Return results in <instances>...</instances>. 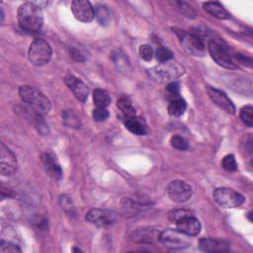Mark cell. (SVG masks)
Returning a JSON list of instances; mask_svg holds the SVG:
<instances>
[{
  "label": "cell",
  "mask_w": 253,
  "mask_h": 253,
  "mask_svg": "<svg viewBox=\"0 0 253 253\" xmlns=\"http://www.w3.org/2000/svg\"><path fill=\"white\" fill-rule=\"evenodd\" d=\"M18 21L23 30L30 33L39 32L43 23L41 7L35 2L23 3L18 9Z\"/></svg>",
  "instance_id": "1"
},
{
  "label": "cell",
  "mask_w": 253,
  "mask_h": 253,
  "mask_svg": "<svg viewBox=\"0 0 253 253\" xmlns=\"http://www.w3.org/2000/svg\"><path fill=\"white\" fill-rule=\"evenodd\" d=\"M19 95L23 102L40 115H45L50 111L51 105L49 100L37 88L29 85H23L19 89Z\"/></svg>",
  "instance_id": "2"
},
{
  "label": "cell",
  "mask_w": 253,
  "mask_h": 253,
  "mask_svg": "<svg viewBox=\"0 0 253 253\" xmlns=\"http://www.w3.org/2000/svg\"><path fill=\"white\" fill-rule=\"evenodd\" d=\"M147 72L151 79L162 83L180 77L184 73V67L176 61L168 60L151 67Z\"/></svg>",
  "instance_id": "3"
},
{
  "label": "cell",
  "mask_w": 253,
  "mask_h": 253,
  "mask_svg": "<svg viewBox=\"0 0 253 253\" xmlns=\"http://www.w3.org/2000/svg\"><path fill=\"white\" fill-rule=\"evenodd\" d=\"M208 48L212 59L220 66L227 69L237 68V65L233 59V56L225 44H223L217 40L211 39L209 41Z\"/></svg>",
  "instance_id": "4"
},
{
  "label": "cell",
  "mask_w": 253,
  "mask_h": 253,
  "mask_svg": "<svg viewBox=\"0 0 253 253\" xmlns=\"http://www.w3.org/2000/svg\"><path fill=\"white\" fill-rule=\"evenodd\" d=\"M51 47L48 42L43 40H35L29 47L28 56L30 61L37 66H42L47 63L51 58Z\"/></svg>",
  "instance_id": "5"
},
{
  "label": "cell",
  "mask_w": 253,
  "mask_h": 253,
  "mask_svg": "<svg viewBox=\"0 0 253 253\" xmlns=\"http://www.w3.org/2000/svg\"><path fill=\"white\" fill-rule=\"evenodd\" d=\"M212 197L214 201L223 208H236L244 203V197L240 193L225 187L215 189L212 193Z\"/></svg>",
  "instance_id": "6"
},
{
  "label": "cell",
  "mask_w": 253,
  "mask_h": 253,
  "mask_svg": "<svg viewBox=\"0 0 253 253\" xmlns=\"http://www.w3.org/2000/svg\"><path fill=\"white\" fill-rule=\"evenodd\" d=\"M160 242H162L164 246L175 250L184 249L191 245L189 235L179 231L178 229L170 228L161 231Z\"/></svg>",
  "instance_id": "7"
},
{
  "label": "cell",
  "mask_w": 253,
  "mask_h": 253,
  "mask_svg": "<svg viewBox=\"0 0 253 253\" xmlns=\"http://www.w3.org/2000/svg\"><path fill=\"white\" fill-rule=\"evenodd\" d=\"M175 31H177L176 34L185 50H187L189 53L195 56H203L205 54V44L199 37L192 34H187L183 31H178L176 29Z\"/></svg>",
  "instance_id": "8"
},
{
  "label": "cell",
  "mask_w": 253,
  "mask_h": 253,
  "mask_svg": "<svg viewBox=\"0 0 253 253\" xmlns=\"http://www.w3.org/2000/svg\"><path fill=\"white\" fill-rule=\"evenodd\" d=\"M166 191L170 200L175 203H185L189 201L192 196V187L181 180L171 181Z\"/></svg>",
  "instance_id": "9"
},
{
  "label": "cell",
  "mask_w": 253,
  "mask_h": 253,
  "mask_svg": "<svg viewBox=\"0 0 253 253\" xmlns=\"http://www.w3.org/2000/svg\"><path fill=\"white\" fill-rule=\"evenodd\" d=\"M161 231L153 226H142L130 233V240L137 244H154L160 241Z\"/></svg>",
  "instance_id": "10"
},
{
  "label": "cell",
  "mask_w": 253,
  "mask_h": 253,
  "mask_svg": "<svg viewBox=\"0 0 253 253\" xmlns=\"http://www.w3.org/2000/svg\"><path fill=\"white\" fill-rule=\"evenodd\" d=\"M17 169V159L13 151L4 143L0 145V172L3 176L14 174Z\"/></svg>",
  "instance_id": "11"
},
{
  "label": "cell",
  "mask_w": 253,
  "mask_h": 253,
  "mask_svg": "<svg viewBox=\"0 0 253 253\" xmlns=\"http://www.w3.org/2000/svg\"><path fill=\"white\" fill-rule=\"evenodd\" d=\"M71 11L77 20L84 23L91 22L95 17L94 8L89 1L74 0L71 3Z\"/></svg>",
  "instance_id": "12"
},
{
  "label": "cell",
  "mask_w": 253,
  "mask_h": 253,
  "mask_svg": "<svg viewBox=\"0 0 253 253\" xmlns=\"http://www.w3.org/2000/svg\"><path fill=\"white\" fill-rule=\"evenodd\" d=\"M207 92H208V95L211 98V100L216 106H218L220 109H222L223 111H225L228 114H234L235 107H234L233 103L231 102V100L227 97V95L223 91L213 88V87H208Z\"/></svg>",
  "instance_id": "13"
},
{
  "label": "cell",
  "mask_w": 253,
  "mask_h": 253,
  "mask_svg": "<svg viewBox=\"0 0 253 253\" xmlns=\"http://www.w3.org/2000/svg\"><path fill=\"white\" fill-rule=\"evenodd\" d=\"M86 220L97 226H106L115 221V214L108 211L92 209L86 213Z\"/></svg>",
  "instance_id": "14"
},
{
  "label": "cell",
  "mask_w": 253,
  "mask_h": 253,
  "mask_svg": "<svg viewBox=\"0 0 253 253\" xmlns=\"http://www.w3.org/2000/svg\"><path fill=\"white\" fill-rule=\"evenodd\" d=\"M64 82L79 101L84 102L87 99L89 90L87 85L82 80L72 74H67L64 77Z\"/></svg>",
  "instance_id": "15"
},
{
  "label": "cell",
  "mask_w": 253,
  "mask_h": 253,
  "mask_svg": "<svg viewBox=\"0 0 253 253\" xmlns=\"http://www.w3.org/2000/svg\"><path fill=\"white\" fill-rule=\"evenodd\" d=\"M175 224L179 231L189 236H196L201 231V223L199 219L194 216L193 213L181 218Z\"/></svg>",
  "instance_id": "16"
},
{
  "label": "cell",
  "mask_w": 253,
  "mask_h": 253,
  "mask_svg": "<svg viewBox=\"0 0 253 253\" xmlns=\"http://www.w3.org/2000/svg\"><path fill=\"white\" fill-rule=\"evenodd\" d=\"M200 248L206 252H221L229 250V243L215 238H202Z\"/></svg>",
  "instance_id": "17"
},
{
  "label": "cell",
  "mask_w": 253,
  "mask_h": 253,
  "mask_svg": "<svg viewBox=\"0 0 253 253\" xmlns=\"http://www.w3.org/2000/svg\"><path fill=\"white\" fill-rule=\"evenodd\" d=\"M42 160L46 172L53 176L55 179H60L62 177V170L56 160V157L49 152H45L42 156Z\"/></svg>",
  "instance_id": "18"
},
{
  "label": "cell",
  "mask_w": 253,
  "mask_h": 253,
  "mask_svg": "<svg viewBox=\"0 0 253 253\" xmlns=\"http://www.w3.org/2000/svg\"><path fill=\"white\" fill-rule=\"evenodd\" d=\"M122 211L123 212L129 216V215H134L136 214L142 208L146 206V203L143 201H138L134 200L131 198H125L122 200Z\"/></svg>",
  "instance_id": "19"
},
{
  "label": "cell",
  "mask_w": 253,
  "mask_h": 253,
  "mask_svg": "<svg viewBox=\"0 0 253 253\" xmlns=\"http://www.w3.org/2000/svg\"><path fill=\"white\" fill-rule=\"evenodd\" d=\"M203 6L208 13H210L211 15H212L217 19L226 20L230 18V14L218 2H206L204 3Z\"/></svg>",
  "instance_id": "20"
},
{
  "label": "cell",
  "mask_w": 253,
  "mask_h": 253,
  "mask_svg": "<svg viewBox=\"0 0 253 253\" xmlns=\"http://www.w3.org/2000/svg\"><path fill=\"white\" fill-rule=\"evenodd\" d=\"M125 125H126V127L130 132H132L136 135H142L145 133V126L142 124V122L138 118H136V116L130 117V118H126Z\"/></svg>",
  "instance_id": "21"
},
{
  "label": "cell",
  "mask_w": 253,
  "mask_h": 253,
  "mask_svg": "<svg viewBox=\"0 0 253 253\" xmlns=\"http://www.w3.org/2000/svg\"><path fill=\"white\" fill-rule=\"evenodd\" d=\"M117 106L122 111V113L126 118H130L135 116V110L128 97L121 96L117 101Z\"/></svg>",
  "instance_id": "22"
},
{
  "label": "cell",
  "mask_w": 253,
  "mask_h": 253,
  "mask_svg": "<svg viewBox=\"0 0 253 253\" xmlns=\"http://www.w3.org/2000/svg\"><path fill=\"white\" fill-rule=\"evenodd\" d=\"M187 104L185 100L182 98H177L174 100H171L169 106H168V112L173 117H180L184 114L186 111Z\"/></svg>",
  "instance_id": "23"
},
{
  "label": "cell",
  "mask_w": 253,
  "mask_h": 253,
  "mask_svg": "<svg viewBox=\"0 0 253 253\" xmlns=\"http://www.w3.org/2000/svg\"><path fill=\"white\" fill-rule=\"evenodd\" d=\"M93 100L97 107L106 108L111 103V98L107 91L103 89H95L93 92Z\"/></svg>",
  "instance_id": "24"
},
{
  "label": "cell",
  "mask_w": 253,
  "mask_h": 253,
  "mask_svg": "<svg viewBox=\"0 0 253 253\" xmlns=\"http://www.w3.org/2000/svg\"><path fill=\"white\" fill-rule=\"evenodd\" d=\"M94 15L97 19V21L101 24V25H108L111 21V14L110 11L108 10V8L104 5H97L94 8Z\"/></svg>",
  "instance_id": "25"
},
{
  "label": "cell",
  "mask_w": 253,
  "mask_h": 253,
  "mask_svg": "<svg viewBox=\"0 0 253 253\" xmlns=\"http://www.w3.org/2000/svg\"><path fill=\"white\" fill-rule=\"evenodd\" d=\"M62 120L65 126L68 127H80L81 121L80 118L72 111V110H65L62 113Z\"/></svg>",
  "instance_id": "26"
},
{
  "label": "cell",
  "mask_w": 253,
  "mask_h": 253,
  "mask_svg": "<svg viewBox=\"0 0 253 253\" xmlns=\"http://www.w3.org/2000/svg\"><path fill=\"white\" fill-rule=\"evenodd\" d=\"M113 60H114L115 64L117 65L119 70H121L122 72L128 71L129 61L127 59V56H126V54L123 51L118 50V51L114 52L113 53Z\"/></svg>",
  "instance_id": "27"
},
{
  "label": "cell",
  "mask_w": 253,
  "mask_h": 253,
  "mask_svg": "<svg viewBox=\"0 0 253 253\" xmlns=\"http://www.w3.org/2000/svg\"><path fill=\"white\" fill-rule=\"evenodd\" d=\"M240 119L241 121L249 127L253 125V108L250 105L243 107L240 110Z\"/></svg>",
  "instance_id": "28"
},
{
  "label": "cell",
  "mask_w": 253,
  "mask_h": 253,
  "mask_svg": "<svg viewBox=\"0 0 253 253\" xmlns=\"http://www.w3.org/2000/svg\"><path fill=\"white\" fill-rule=\"evenodd\" d=\"M221 166L224 170H226L228 172H233V171L237 170V163L232 154H227L223 157V159L221 161Z\"/></svg>",
  "instance_id": "29"
},
{
  "label": "cell",
  "mask_w": 253,
  "mask_h": 253,
  "mask_svg": "<svg viewBox=\"0 0 253 253\" xmlns=\"http://www.w3.org/2000/svg\"><path fill=\"white\" fill-rule=\"evenodd\" d=\"M172 51L168 48V47H165V46H159L157 47L156 51H155V56H156V59L159 61V62H165V61H168L172 58Z\"/></svg>",
  "instance_id": "30"
},
{
  "label": "cell",
  "mask_w": 253,
  "mask_h": 253,
  "mask_svg": "<svg viewBox=\"0 0 253 253\" xmlns=\"http://www.w3.org/2000/svg\"><path fill=\"white\" fill-rule=\"evenodd\" d=\"M70 54L73 57V59H75L76 61H85L89 57L88 52L84 48L77 47V46L70 47Z\"/></svg>",
  "instance_id": "31"
},
{
  "label": "cell",
  "mask_w": 253,
  "mask_h": 253,
  "mask_svg": "<svg viewBox=\"0 0 253 253\" xmlns=\"http://www.w3.org/2000/svg\"><path fill=\"white\" fill-rule=\"evenodd\" d=\"M170 143L172 147L178 150H187L189 147L187 140L181 135H173L170 139Z\"/></svg>",
  "instance_id": "32"
},
{
  "label": "cell",
  "mask_w": 253,
  "mask_h": 253,
  "mask_svg": "<svg viewBox=\"0 0 253 253\" xmlns=\"http://www.w3.org/2000/svg\"><path fill=\"white\" fill-rule=\"evenodd\" d=\"M189 214H192V211L188 210H175L169 213V219L171 222L176 223L178 220Z\"/></svg>",
  "instance_id": "33"
},
{
  "label": "cell",
  "mask_w": 253,
  "mask_h": 253,
  "mask_svg": "<svg viewBox=\"0 0 253 253\" xmlns=\"http://www.w3.org/2000/svg\"><path fill=\"white\" fill-rule=\"evenodd\" d=\"M138 53H139V56L146 61L151 60L153 57V49L149 44L140 45L138 49Z\"/></svg>",
  "instance_id": "34"
},
{
  "label": "cell",
  "mask_w": 253,
  "mask_h": 253,
  "mask_svg": "<svg viewBox=\"0 0 253 253\" xmlns=\"http://www.w3.org/2000/svg\"><path fill=\"white\" fill-rule=\"evenodd\" d=\"M179 84L177 82H171L166 86V93L171 98V100L179 98Z\"/></svg>",
  "instance_id": "35"
},
{
  "label": "cell",
  "mask_w": 253,
  "mask_h": 253,
  "mask_svg": "<svg viewBox=\"0 0 253 253\" xmlns=\"http://www.w3.org/2000/svg\"><path fill=\"white\" fill-rule=\"evenodd\" d=\"M22 250L14 243L9 242V241H5V240H1L0 243V252L2 253H6V252H21Z\"/></svg>",
  "instance_id": "36"
},
{
  "label": "cell",
  "mask_w": 253,
  "mask_h": 253,
  "mask_svg": "<svg viewBox=\"0 0 253 253\" xmlns=\"http://www.w3.org/2000/svg\"><path fill=\"white\" fill-rule=\"evenodd\" d=\"M109 117V112L106 110V108H100L97 107L93 111V118L97 122H103L106 121Z\"/></svg>",
  "instance_id": "37"
},
{
  "label": "cell",
  "mask_w": 253,
  "mask_h": 253,
  "mask_svg": "<svg viewBox=\"0 0 253 253\" xmlns=\"http://www.w3.org/2000/svg\"><path fill=\"white\" fill-rule=\"evenodd\" d=\"M60 205H61V208L66 211V212H73V206H72V203L70 201V199L66 196H62L60 198Z\"/></svg>",
  "instance_id": "38"
},
{
  "label": "cell",
  "mask_w": 253,
  "mask_h": 253,
  "mask_svg": "<svg viewBox=\"0 0 253 253\" xmlns=\"http://www.w3.org/2000/svg\"><path fill=\"white\" fill-rule=\"evenodd\" d=\"M252 141L253 140H252L251 134H248V135L245 136V141L242 142V144L244 145L243 149H244L246 154H249V155L252 154Z\"/></svg>",
  "instance_id": "39"
}]
</instances>
